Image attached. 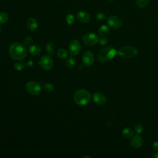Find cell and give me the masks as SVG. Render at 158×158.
Listing matches in <instances>:
<instances>
[{"label":"cell","mask_w":158,"mask_h":158,"mask_svg":"<svg viewBox=\"0 0 158 158\" xmlns=\"http://www.w3.org/2000/svg\"><path fill=\"white\" fill-rule=\"evenodd\" d=\"M9 54L13 60L22 61L27 56V50L24 44L14 43L9 46Z\"/></svg>","instance_id":"1"},{"label":"cell","mask_w":158,"mask_h":158,"mask_svg":"<svg viewBox=\"0 0 158 158\" xmlns=\"http://www.w3.org/2000/svg\"><path fill=\"white\" fill-rule=\"evenodd\" d=\"M117 54V51L115 48L109 46L103 48L97 55V59L98 61L101 63H107L115 56Z\"/></svg>","instance_id":"2"},{"label":"cell","mask_w":158,"mask_h":158,"mask_svg":"<svg viewBox=\"0 0 158 158\" xmlns=\"http://www.w3.org/2000/svg\"><path fill=\"white\" fill-rule=\"evenodd\" d=\"M74 101L76 104L79 106L87 105L91 100L90 93L85 89H79L77 90L74 95Z\"/></svg>","instance_id":"3"},{"label":"cell","mask_w":158,"mask_h":158,"mask_svg":"<svg viewBox=\"0 0 158 158\" xmlns=\"http://www.w3.org/2000/svg\"><path fill=\"white\" fill-rule=\"evenodd\" d=\"M138 50L133 46H122L117 51V54L123 58H132L138 54Z\"/></svg>","instance_id":"4"},{"label":"cell","mask_w":158,"mask_h":158,"mask_svg":"<svg viewBox=\"0 0 158 158\" xmlns=\"http://www.w3.org/2000/svg\"><path fill=\"white\" fill-rule=\"evenodd\" d=\"M27 91L32 95H38L42 92V88L41 85L36 82H29L26 85Z\"/></svg>","instance_id":"5"},{"label":"cell","mask_w":158,"mask_h":158,"mask_svg":"<svg viewBox=\"0 0 158 158\" xmlns=\"http://www.w3.org/2000/svg\"><path fill=\"white\" fill-rule=\"evenodd\" d=\"M99 40L98 36L93 33H87L85 34L82 37L83 43L87 46H94Z\"/></svg>","instance_id":"6"},{"label":"cell","mask_w":158,"mask_h":158,"mask_svg":"<svg viewBox=\"0 0 158 158\" xmlns=\"http://www.w3.org/2000/svg\"><path fill=\"white\" fill-rule=\"evenodd\" d=\"M39 64L41 67L45 70H50L53 67V60L50 55H45L41 57Z\"/></svg>","instance_id":"7"},{"label":"cell","mask_w":158,"mask_h":158,"mask_svg":"<svg viewBox=\"0 0 158 158\" xmlns=\"http://www.w3.org/2000/svg\"><path fill=\"white\" fill-rule=\"evenodd\" d=\"M81 44L77 40H73L69 45V51L71 56H76L81 51Z\"/></svg>","instance_id":"8"},{"label":"cell","mask_w":158,"mask_h":158,"mask_svg":"<svg viewBox=\"0 0 158 158\" xmlns=\"http://www.w3.org/2000/svg\"><path fill=\"white\" fill-rule=\"evenodd\" d=\"M107 23L109 27L112 29H119L122 26V20L117 16L111 15L107 19Z\"/></svg>","instance_id":"9"},{"label":"cell","mask_w":158,"mask_h":158,"mask_svg":"<svg viewBox=\"0 0 158 158\" xmlns=\"http://www.w3.org/2000/svg\"><path fill=\"white\" fill-rule=\"evenodd\" d=\"M94 61V56L92 52L87 51L82 56V63L85 66L90 67L92 66Z\"/></svg>","instance_id":"10"},{"label":"cell","mask_w":158,"mask_h":158,"mask_svg":"<svg viewBox=\"0 0 158 158\" xmlns=\"http://www.w3.org/2000/svg\"><path fill=\"white\" fill-rule=\"evenodd\" d=\"M130 143L131 146L134 148H138L142 146L143 143V140L141 136L138 135H133L131 137Z\"/></svg>","instance_id":"11"},{"label":"cell","mask_w":158,"mask_h":158,"mask_svg":"<svg viewBox=\"0 0 158 158\" xmlns=\"http://www.w3.org/2000/svg\"><path fill=\"white\" fill-rule=\"evenodd\" d=\"M76 17L77 19L78 20V21L84 24L88 23L91 20L90 14L85 11L78 12L76 14Z\"/></svg>","instance_id":"12"},{"label":"cell","mask_w":158,"mask_h":158,"mask_svg":"<svg viewBox=\"0 0 158 158\" xmlns=\"http://www.w3.org/2000/svg\"><path fill=\"white\" fill-rule=\"evenodd\" d=\"M93 100L98 105H103L106 101V98L101 93H95L93 96Z\"/></svg>","instance_id":"13"},{"label":"cell","mask_w":158,"mask_h":158,"mask_svg":"<svg viewBox=\"0 0 158 158\" xmlns=\"http://www.w3.org/2000/svg\"><path fill=\"white\" fill-rule=\"evenodd\" d=\"M27 29L30 31H35L38 28V22L34 18H29L26 22Z\"/></svg>","instance_id":"14"},{"label":"cell","mask_w":158,"mask_h":158,"mask_svg":"<svg viewBox=\"0 0 158 158\" xmlns=\"http://www.w3.org/2000/svg\"><path fill=\"white\" fill-rule=\"evenodd\" d=\"M29 52L30 54L33 56H37L41 54L42 50L40 46L37 45H30L29 48Z\"/></svg>","instance_id":"15"},{"label":"cell","mask_w":158,"mask_h":158,"mask_svg":"<svg viewBox=\"0 0 158 158\" xmlns=\"http://www.w3.org/2000/svg\"><path fill=\"white\" fill-rule=\"evenodd\" d=\"M109 33V28L108 26L103 25L100 27L98 30V33L101 36H106Z\"/></svg>","instance_id":"16"},{"label":"cell","mask_w":158,"mask_h":158,"mask_svg":"<svg viewBox=\"0 0 158 158\" xmlns=\"http://www.w3.org/2000/svg\"><path fill=\"white\" fill-rule=\"evenodd\" d=\"M46 51L50 56H53L55 51V45L53 42H49L46 45Z\"/></svg>","instance_id":"17"},{"label":"cell","mask_w":158,"mask_h":158,"mask_svg":"<svg viewBox=\"0 0 158 158\" xmlns=\"http://www.w3.org/2000/svg\"><path fill=\"white\" fill-rule=\"evenodd\" d=\"M122 135L125 138H131L133 135V130L131 128H125L122 132Z\"/></svg>","instance_id":"18"},{"label":"cell","mask_w":158,"mask_h":158,"mask_svg":"<svg viewBox=\"0 0 158 158\" xmlns=\"http://www.w3.org/2000/svg\"><path fill=\"white\" fill-rule=\"evenodd\" d=\"M9 20V15L5 12H0V24H3L6 23Z\"/></svg>","instance_id":"19"},{"label":"cell","mask_w":158,"mask_h":158,"mask_svg":"<svg viewBox=\"0 0 158 158\" xmlns=\"http://www.w3.org/2000/svg\"><path fill=\"white\" fill-rule=\"evenodd\" d=\"M57 56L61 59H66L68 56V52L64 48H61L57 51Z\"/></svg>","instance_id":"20"},{"label":"cell","mask_w":158,"mask_h":158,"mask_svg":"<svg viewBox=\"0 0 158 158\" xmlns=\"http://www.w3.org/2000/svg\"><path fill=\"white\" fill-rule=\"evenodd\" d=\"M149 2V0H135L136 5L140 8H145Z\"/></svg>","instance_id":"21"},{"label":"cell","mask_w":158,"mask_h":158,"mask_svg":"<svg viewBox=\"0 0 158 158\" xmlns=\"http://www.w3.org/2000/svg\"><path fill=\"white\" fill-rule=\"evenodd\" d=\"M75 63V62L74 59L72 57H69L66 61V63H65L66 66L69 69H72L74 66Z\"/></svg>","instance_id":"22"},{"label":"cell","mask_w":158,"mask_h":158,"mask_svg":"<svg viewBox=\"0 0 158 158\" xmlns=\"http://www.w3.org/2000/svg\"><path fill=\"white\" fill-rule=\"evenodd\" d=\"M66 21L69 25H72L75 22V17L72 14H69L66 17Z\"/></svg>","instance_id":"23"},{"label":"cell","mask_w":158,"mask_h":158,"mask_svg":"<svg viewBox=\"0 0 158 158\" xmlns=\"http://www.w3.org/2000/svg\"><path fill=\"white\" fill-rule=\"evenodd\" d=\"M43 89L47 92H52L54 89V87L52 84L47 83L43 85Z\"/></svg>","instance_id":"24"},{"label":"cell","mask_w":158,"mask_h":158,"mask_svg":"<svg viewBox=\"0 0 158 158\" xmlns=\"http://www.w3.org/2000/svg\"><path fill=\"white\" fill-rule=\"evenodd\" d=\"M134 129H135V132H136V133H138V134L142 133L143 132V125L141 124H139V123L136 124L135 125Z\"/></svg>","instance_id":"25"},{"label":"cell","mask_w":158,"mask_h":158,"mask_svg":"<svg viewBox=\"0 0 158 158\" xmlns=\"http://www.w3.org/2000/svg\"><path fill=\"white\" fill-rule=\"evenodd\" d=\"M96 18L99 21H103L106 19V15L103 12H99L96 14Z\"/></svg>","instance_id":"26"},{"label":"cell","mask_w":158,"mask_h":158,"mask_svg":"<svg viewBox=\"0 0 158 158\" xmlns=\"http://www.w3.org/2000/svg\"><path fill=\"white\" fill-rule=\"evenodd\" d=\"M24 44L26 46H29L32 44V43L33 42V38L32 36H27L24 39Z\"/></svg>","instance_id":"27"},{"label":"cell","mask_w":158,"mask_h":158,"mask_svg":"<svg viewBox=\"0 0 158 158\" xmlns=\"http://www.w3.org/2000/svg\"><path fill=\"white\" fill-rule=\"evenodd\" d=\"M98 42L100 43L101 45L104 46L108 44V39L107 38H106L105 36H101L100 38H99Z\"/></svg>","instance_id":"28"},{"label":"cell","mask_w":158,"mask_h":158,"mask_svg":"<svg viewBox=\"0 0 158 158\" xmlns=\"http://www.w3.org/2000/svg\"><path fill=\"white\" fill-rule=\"evenodd\" d=\"M14 67L17 71H22L24 69V66L21 63H15Z\"/></svg>","instance_id":"29"},{"label":"cell","mask_w":158,"mask_h":158,"mask_svg":"<svg viewBox=\"0 0 158 158\" xmlns=\"http://www.w3.org/2000/svg\"><path fill=\"white\" fill-rule=\"evenodd\" d=\"M153 149L155 151H158V142H154L153 144Z\"/></svg>","instance_id":"30"},{"label":"cell","mask_w":158,"mask_h":158,"mask_svg":"<svg viewBox=\"0 0 158 158\" xmlns=\"http://www.w3.org/2000/svg\"><path fill=\"white\" fill-rule=\"evenodd\" d=\"M26 66L29 67H31L33 66V62L32 61H27V63H26Z\"/></svg>","instance_id":"31"},{"label":"cell","mask_w":158,"mask_h":158,"mask_svg":"<svg viewBox=\"0 0 158 158\" xmlns=\"http://www.w3.org/2000/svg\"><path fill=\"white\" fill-rule=\"evenodd\" d=\"M153 157L154 158H158V153H155V154L153 155Z\"/></svg>","instance_id":"32"},{"label":"cell","mask_w":158,"mask_h":158,"mask_svg":"<svg viewBox=\"0 0 158 158\" xmlns=\"http://www.w3.org/2000/svg\"><path fill=\"white\" fill-rule=\"evenodd\" d=\"M2 32V27H1V26H0V33Z\"/></svg>","instance_id":"33"},{"label":"cell","mask_w":158,"mask_h":158,"mask_svg":"<svg viewBox=\"0 0 158 158\" xmlns=\"http://www.w3.org/2000/svg\"><path fill=\"white\" fill-rule=\"evenodd\" d=\"M109 1H111V2H112V1H114V0H109Z\"/></svg>","instance_id":"34"},{"label":"cell","mask_w":158,"mask_h":158,"mask_svg":"<svg viewBox=\"0 0 158 158\" xmlns=\"http://www.w3.org/2000/svg\"><path fill=\"white\" fill-rule=\"evenodd\" d=\"M57 1H59V2H60V1H62V0H57Z\"/></svg>","instance_id":"35"},{"label":"cell","mask_w":158,"mask_h":158,"mask_svg":"<svg viewBox=\"0 0 158 158\" xmlns=\"http://www.w3.org/2000/svg\"><path fill=\"white\" fill-rule=\"evenodd\" d=\"M157 22H158V17H157Z\"/></svg>","instance_id":"36"}]
</instances>
